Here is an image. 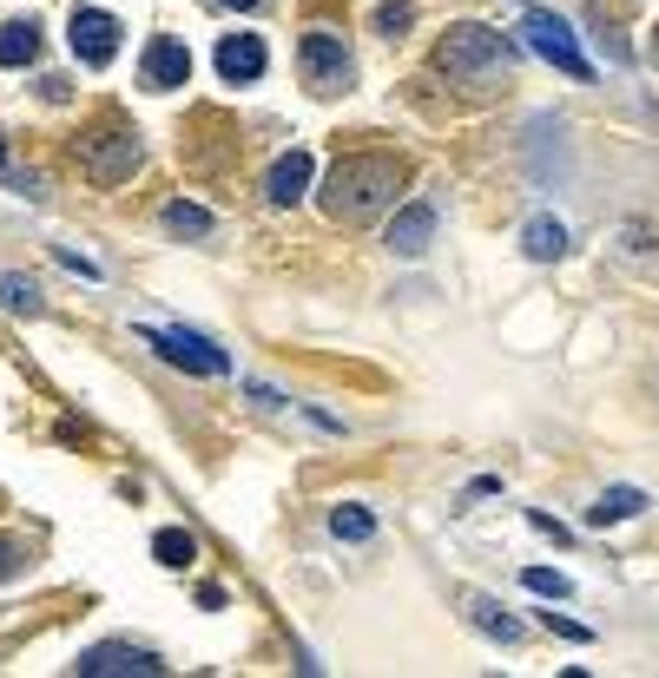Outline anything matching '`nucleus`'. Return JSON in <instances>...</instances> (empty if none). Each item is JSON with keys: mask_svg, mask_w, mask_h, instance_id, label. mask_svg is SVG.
Here are the masks:
<instances>
[{"mask_svg": "<svg viewBox=\"0 0 659 678\" xmlns=\"http://www.w3.org/2000/svg\"><path fill=\"white\" fill-rule=\"evenodd\" d=\"M152 554H158V567H191V560H198V541H191L185 527H165V534L152 541Z\"/></svg>", "mask_w": 659, "mask_h": 678, "instance_id": "obj_18", "label": "nucleus"}, {"mask_svg": "<svg viewBox=\"0 0 659 678\" xmlns=\"http://www.w3.org/2000/svg\"><path fill=\"white\" fill-rule=\"evenodd\" d=\"M165 224H172L178 237H205V231H211V211H198V204L172 198V204H165Z\"/></svg>", "mask_w": 659, "mask_h": 678, "instance_id": "obj_20", "label": "nucleus"}, {"mask_svg": "<svg viewBox=\"0 0 659 678\" xmlns=\"http://www.w3.org/2000/svg\"><path fill=\"white\" fill-rule=\"evenodd\" d=\"M165 363H178V369H191V376H224L231 369V356L218 349V343H205L198 330H139Z\"/></svg>", "mask_w": 659, "mask_h": 678, "instance_id": "obj_7", "label": "nucleus"}, {"mask_svg": "<svg viewBox=\"0 0 659 678\" xmlns=\"http://www.w3.org/2000/svg\"><path fill=\"white\" fill-rule=\"evenodd\" d=\"M640 514H647V494H640V488H607V494L587 508L594 527H620V521H640Z\"/></svg>", "mask_w": 659, "mask_h": 678, "instance_id": "obj_14", "label": "nucleus"}, {"mask_svg": "<svg viewBox=\"0 0 659 678\" xmlns=\"http://www.w3.org/2000/svg\"><path fill=\"white\" fill-rule=\"evenodd\" d=\"M66 40H73V59H79V66H112V53H119V20H112L106 7H73Z\"/></svg>", "mask_w": 659, "mask_h": 678, "instance_id": "obj_8", "label": "nucleus"}, {"mask_svg": "<svg viewBox=\"0 0 659 678\" xmlns=\"http://www.w3.org/2000/svg\"><path fill=\"white\" fill-rule=\"evenodd\" d=\"M185 79H191V53H185V40L158 33V40L145 46V86H152V92H172V86H185Z\"/></svg>", "mask_w": 659, "mask_h": 678, "instance_id": "obj_10", "label": "nucleus"}, {"mask_svg": "<svg viewBox=\"0 0 659 678\" xmlns=\"http://www.w3.org/2000/svg\"><path fill=\"white\" fill-rule=\"evenodd\" d=\"M469 620H475V633H488L502 646H521V620H508L495 600H469Z\"/></svg>", "mask_w": 659, "mask_h": 678, "instance_id": "obj_16", "label": "nucleus"}, {"mask_svg": "<svg viewBox=\"0 0 659 678\" xmlns=\"http://www.w3.org/2000/svg\"><path fill=\"white\" fill-rule=\"evenodd\" d=\"M383 244H389L396 257H422V251L436 244V204H422V198H416V204H403Z\"/></svg>", "mask_w": 659, "mask_h": 678, "instance_id": "obj_11", "label": "nucleus"}, {"mask_svg": "<svg viewBox=\"0 0 659 678\" xmlns=\"http://www.w3.org/2000/svg\"><path fill=\"white\" fill-rule=\"evenodd\" d=\"M409 26H416V7H409V0H383V7H376V33H383V40H403Z\"/></svg>", "mask_w": 659, "mask_h": 678, "instance_id": "obj_21", "label": "nucleus"}, {"mask_svg": "<svg viewBox=\"0 0 659 678\" xmlns=\"http://www.w3.org/2000/svg\"><path fill=\"white\" fill-rule=\"evenodd\" d=\"M0 303L13 316H40V284L33 277H0Z\"/></svg>", "mask_w": 659, "mask_h": 678, "instance_id": "obj_19", "label": "nucleus"}, {"mask_svg": "<svg viewBox=\"0 0 659 678\" xmlns=\"http://www.w3.org/2000/svg\"><path fill=\"white\" fill-rule=\"evenodd\" d=\"M264 191H271V204H297V198L310 191V152H284V158L271 165Z\"/></svg>", "mask_w": 659, "mask_h": 678, "instance_id": "obj_12", "label": "nucleus"}, {"mask_svg": "<svg viewBox=\"0 0 659 678\" xmlns=\"http://www.w3.org/2000/svg\"><path fill=\"white\" fill-rule=\"evenodd\" d=\"M40 59V20H7L0 26V66H33Z\"/></svg>", "mask_w": 659, "mask_h": 678, "instance_id": "obj_15", "label": "nucleus"}, {"mask_svg": "<svg viewBox=\"0 0 659 678\" xmlns=\"http://www.w3.org/2000/svg\"><path fill=\"white\" fill-rule=\"evenodd\" d=\"M0 171H7V145H0Z\"/></svg>", "mask_w": 659, "mask_h": 678, "instance_id": "obj_28", "label": "nucleus"}, {"mask_svg": "<svg viewBox=\"0 0 659 678\" xmlns=\"http://www.w3.org/2000/svg\"><path fill=\"white\" fill-rule=\"evenodd\" d=\"M53 257H59V264H66V270H73V277H86V284H92V277H99V264H86V257H79V251H53Z\"/></svg>", "mask_w": 659, "mask_h": 678, "instance_id": "obj_25", "label": "nucleus"}, {"mask_svg": "<svg viewBox=\"0 0 659 678\" xmlns=\"http://www.w3.org/2000/svg\"><path fill=\"white\" fill-rule=\"evenodd\" d=\"M264 66H271V53H264V40H257V33H224V40H218V73H224L231 86L264 79Z\"/></svg>", "mask_w": 659, "mask_h": 678, "instance_id": "obj_9", "label": "nucleus"}, {"mask_svg": "<svg viewBox=\"0 0 659 678\" xmlns=\"http://www.w3.org/2000/svg\"><path fill=\"white\" fill-rule=\"evenodd\" d=\"M330 534L350 541V547H363V541L376 534V521H370V508H350V501H343V508H330Z\"/></svg>", "mask_w": 659, "mask_h": 678, "instance_id": "obj_17", "label": "nucleus"}, {"mask_svg": "<svg viewBox=\"0 0 659 678\" xmlns=\"http://www.w3.org/2000/svg\"><path fill=\"white\" fill-rule=\"evenodd\" d=\"M73 673H79V678H158V673H165V659H158L152 646L106 640V646H86V653L73 659Z\"/></svg>", "mask_w": 659, "mask_h": 678, "instance_id": "obj_6", "label": "nucleus"}, {"mask_svg": "<svg viewBox=\"0 0 659 678\" xmlns=\"http://www.w3.org/2000/svg\"><path fill=\"white\" fill-rule=\"evenodd\" d=\"M521 251L535 257V264H554V257H568V224L561 218H528V231H521Z\"/></svg>", "mask_w": 659, "mask_h": 678, "instance_id": "obj_13", "label": "nucleus"}, {"mask_svg": "<svg viewBox=\"0 0 659 678\" xmlns=\"http://www.w3.org/2000/svg\"><path fill=\"white\" fill-rule=\"evenodd\" d=\"M20 574H26V547L13 534H0V587H13Z\"/></svg>", "mask_w": 659, "mask_h": 678, "instance_id": "obj_23", "label": "nucleus"}, {"mask_svg": "<svg viewBox=\"0 0 659 678\" xmlns=\"http://www.w3.org/2000/svg\"><path fill=\"white\" fill-rule=\"evenodd\" d=\"M521 33H528V46L548 59V66H561L568 79H587V53H581V40H574V26L561 20V13H548V7H528V20H521Z\"/></svg>", "mask_w": 659, "mask_h": 678, "instance_id": "obj_4", "label": "nucleus"}, {"mask_svg": "<svg viewBox=\"0 0 659 678\" xmlns=\"http://www.w3.org/2000/svg\"><path fill=\"white\" fill-rule=\"evenodd\" d=\"M218 7H238V13H251V7H264V0H218Z\"/></svg>", "mask_w": 659, "mask_h": 678, "instance_id": "obj_27", "label": "nucleus"}, {"mask_svg": "<svg viewBox=\"0 0 659 678\" xmlns=\"http://www.w3.org/2000/svg\"><path fill=\"white\" fill-rule=\"evenodd\" d=\"M297 66L310 79V92H350V79H356V59H350L343 33H323V26L297 40Z\"/></svg>", "mask_w": 659, "mask_h": 678, "instance_id": "obj_3", "label": "nucleus"}, {"mask_svg": "<svg viewBox=\"0 0 659 678\" xmlns=\"http://www.w3.org/2000/svg\"><path fill=\"white\" fill-rule=\"evenodd\" d=\"M653 53H659V40H653Z\"/></svg>", "mask_w": 659, "mask_h": 678, "instance_id": "obj_29", "label": "nucleus"}, {"mask_svg": "<svg viewBox=\"0 0 659 678\" xmlns=\"http://www.w3.org/2000/svg\"><path fill=\"white\" fill-rule=\"evenodd\" d=\"M251 402H257V409H284V396H277L271 382H251Z\"/></svg>", "mask_w": 659, "mask_h": 678, "instance_id": "obj_26", "label": "nucleus"}, {"mask_svg": "<svg viewBox=\"0 0 659 678\" xmlns=\"http://www.w3.org/2000/svg\"><path fill=\"white\" fill-rule=\"evenodd\" d=\"M79 165H86L92 185H125V178L139 171V132H119V125L92 132V138L79 145Z\"/></svg>", "mask_w": 659, "mask_h": 678, "instance_id": "obj_5", "label": "nucleus"}, {"mask_svg": "<svg viewBox=\"0 0 659 678\" xmlns=\"http://www.w3.org/2000/svg\"><path fill=\"white\" fill-rule=\"evenodd\" d=\"M436 66H442L449 79H462V86H488V79H508V73H515V40H502V33H488V26L462 20V26L442 33Z\"/></svg>", "mask_w": 659, "mask_h": 678, "instance_id": "obj_2", "label": "nucleus"}, {"mask_svg": "<svg viewBox=\"0 0 659 678\" xmlns=\"http://www.w3.org/2000/svg\"><path fill=\"white\" fill-rule=\"evenodd\" d=\"M396 185H403V165H396V158H383V152L337 158V165H330V178H323V211H330L337 224H356V218L383 211V204L396 198Z\"/></svg>", "mask_w": 659, "mask_h": 678, "instance_id": "obj_1", "label": "nucleus"}, {"mask_svg": "<svg viewBox=\"0 0 659 678\" xmlns=\"http://www.w3.org/2000/svg\"><path fill=\"white\" fill-rule=\"evenodd\" d=\"M521 580H528V593H541V600H568V593H574L568 574H548V567H528Z\"/></svg>", "mask_w": 659, "mask_h": 678, "instance_id": "obj_22", "label": "nucleus"}, {"mask_svg": "<svg viewBox=\"0 0 659 678\" xmlns=\"http://www.w3.org/2000/svg\"><path fill=\"white\" fill-rule=\"evenodd\" d=\"M528 527H535V534H548V541H554V547H568V541H574V534H568V527H561V521H554V514H541V508H535V514H528Z\"/></svg>", "mask_w": 659, "mask_h": 678, "instance_id": "obj_24", "label": "nucleus"}]
</instances>
